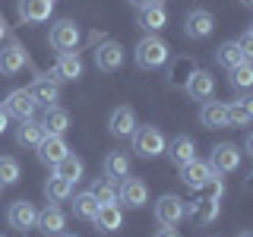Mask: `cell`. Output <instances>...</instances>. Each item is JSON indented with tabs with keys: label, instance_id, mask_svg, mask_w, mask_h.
<instances>
[{
	"label": "cell",
	"instance_id": "6da1fadb",
	"mask_svg": "<svg viewBox=\"0 0 253 237\" xmlns=\"http://www.w3.org/2000/svg\"><path fill=\"white\" fill-rule=\"evenodd\" d=\"M168 57H171V47H168V41H162L158 35H146L136 44V51H133V60H136L139 70H158V67L168 63Z\"/></svg>",
	"mask_w": 253,
	"mask_h": 237
},
{
	"label": "cell",
	"instance_id": "7a4b0ae2",
	"mask_svg": "<svg viewBox=\"0 0 253 237\" xmlns=\"http://www.w3.org/2000/svg\"><path fill=\"white\" fill-rule=\"evenodd\" d=\"M165 133L158 130V126H136L133 130V152H136L139 158H158L165 155Z\"/></svg>",
	"mask_w": 253,
	"mask_h": 237
},
{
	"label": "cell",
	"instance_id": "3957f363",
	"mask_svg": "<svg viewBox=\"0 0 253 237\" xmlns=\"http://www.w3.org/2000/svg\"><path fill=\"white\" fill-rule=\"evenodd\" d=\"M47 44H51L57 54H70V51H76V44H79V26H76L73 19H60V22H54V26H51V35H47Z\"/></svg>",
	"mask_w": 253,
	"mask_h": 237
},
{
	"label": "cell",
	"instance_id": "277c9868",
	"mask_svg": "<svg viewBox=\"0 0 253 237\" xmlns=\"http://www.w3.org/2000/svg\"><path fill=\"white\" fill-rule=\"evenodd\" d=\"M149 202V187L146 180L139 177H124L121 187H117V205H126V209H142Z\"/></svg>",
	"mask_w": 253,
	"mask_h": 237
},
{
	"label": "cell",
	"instance_id": "5b68a950",
	"mask_svg": "<svg viewBox=\"0 0 253 237\" xmlns=\"http://www.w3.org/2000/svg\"><path fill=\"white\" fill-rule=\"evenodd\" d=\"M215 177L218 174L209 168V161H200V158L180 164V180H184V187H190V190H206Z\"/></svg>",
	"mask_w": 253,
	"mask_h": 237
},
{
	"label": "cell",
	"instance_id": "8992f818",
	"mask_svg": "<svg viewBox=\"0 0 253 237\" xmlns=\"http://www.w3.org/2000/svg\"><path fill=\"white\" fill-rule=\"evenodd\" d=\"M209 168L218 174V177H225V174H231L241 168V149L231 146V142H218L215 149H212V158H209Z\"/></svg>",
	"mask_w": 253,
	"mask_h": 237
},
{
	"label": "cell",
	"instance_id": "52a82bcc",
	"mask_svg": "<svg viewBox=\"0 0 253 237\" xmlns=\"http://www.w3.org/2000/svg\"><path fill=\"white\" fill-rule=\"evenodd\" d=\"M3 111H6V117H16V120H32L38 105L29 95V89H13L6 95V101H3Z\"/></svg>",
	"mask_w": 253,
	"mask_h": 237
},
{
	"label": "cell",
	"instance_id": "ba28073f",
	"mask_svg": "<svg viewBox=\"0 0 253 237\" xmlns=\"http://www.w3.org/2000/svg\"><path fill=\"white\" fill-rule=\"evenodd\" d=\"M184 199H180V196H174V193H165L162 199L155 202V221L162 228H174L177 225L180 218H184Z\"/></svg>",
	"mask_w": 253,
	"mask_h": 237
},
{
	"label": "cell",
	"instance_id": "9c48e42d",
	"mask_svg": "<svg viewBox=\"0 0 253 237\" xmlns=\"http://www.w3.org/2000/svg\"><path fill=\"white\" fill-rule=\"evenodd\" d=\"M6 221H10V228L26 234V231H32V228L38 225V209L29 199H16L10 205V212H6Z\"/></svg>",
	"mask_w": 253,
	"mask_h": 237
},
{
	"label": "cell",
	"instance_id": "30bf717a",
	"mask_svg": "<svg viewBox=\"0 0 253 237\" xmlns=\"http://www.w3.org/2000/svg\"><path fill=\"white\" fill-rule=\"evenodd\" d=\"M184 32H187V38H193V41H203V38H209L212 32H215V16L209 10H193L184 19Z\"/></svg>",
	"mask_w": 253,
	"mask_h": 237
},
{
	"label": "cell",
	"instance_id": "8fae6325",
	"mask_svg": "<svg viewBox=\"0 0 253 237\" xmlns=\"http://www.w3.org/2000/svg\"><path fill=\"white\" fill-rule=\"evenodd\" d=\"M136 111H133L130 105H121V108H114L111 111V117H108V130L114 133L117 139H126V136H133V130H136Z\"/></svg>",
	"mask_w": 253,
	"mask_h": 237
},
{
	"label": "cell",
	"instance_id": "7c38bea8",
	"mask_svg": "<svg viewBox=\"0 0 253 237\" xmlns=\"http://www.w3.org/2000/svg\"><path fill=\"white\" fill-rule=\"evenodd\" d=\"M212 92H215V79H212L209 70H193L187 76V95L193 101H209Z\"/></svg>",
	"mask_w": 253,
	"mask_h": 237
},
{
	"label": "cell",
	"instance_id": "4fadbf2b",
	"mask_svg": "<svg viewBox=\"0 0 253 237\" xmlns=\"http://www.w3.org/2000/svg\"><path fill=\"white\" fill-rule=\"evenodd\" d=\"M184 215H190L196 225H212L218 218V196H200L184 209Z\"/></svg>",
	"mask_w": 253,
	"mask_h": 237
},
{
	"label": "cell",
	"instance_id": "5bb4252c",
	"mask_svg": "<svg viewBox=\"0 0 253 237\" xmlns=\"http://www.w3.org/2000/svg\"><path fill=\"white\" fill-rule=\"evenodd\" d=\"M124 63V47L117 41H101L95 47V67L105 70V73H114V70H121Z\"/></svg>",
	"mask_w": 253,
	"mask_h": 237
},
{
	"label": "cell",
	"instance_id": "9a60e30c",
	"mask_svg": "<svg viewBox=\"0 0 253 237\" xmlns=\"http://www.w3.org/2000/svg\"><path fill=\"white\" fill-rule=\"evenodd\" d=\"M26 63H29V57H26V47H22L19 41H10L6 47H0V73L3 76L19 73Z\"/></svg>",
	"mask_w": 253,
	"mask_h": 237
},
{
	"label": "cell",
	"instance_id": "2e32d148",
	"mask_svg": "<svg viewBox=\"0 0 253 237\" xmlns=\"http://www.w3.org/2000/svg\"><path fill=\"white\" fill-rule=\"evenodd\" d=\"M79 76H83V60H79V54H60L57 63H54V70H51V79L54 82H73Z\"/></svg>",
	"mask_w": 253,
	"mask_h": 237
},
{
	"label": "cell",
	"instance_id": "e0dca14e",
	"mask_svg": "<svg viewBox=\"0 0 253 237\" xmlns=\"http://www.w3.org/2000/svg\"><path fill=\"white\" fill-rule=\"evenodd\" d=\"M54 10V0H19L16 3V13H19L22 22H44L51 19Z\"/></svg>",
	"mask_w": 253,
	"mask_h": 237
},
{
	"label": "cell",
	"instance_id": "ac0fdd59",
	"mask_svg": "<svg viewBox=\"0 0 253 237\" xmlns=\"http://www.w3.org/2000/svg\"><path fill=\"white\" fill-rule=\"evenodd\" d=\"M92 221H95L98 231L114 234V231H121V225H124V212H121V205H117V202H108V205H98V212H95Z\"/></svg>",
	"mask_w": 253,
	"mask_h": 237
},
{
	"label": "cell",
	"instance_id": "d6986e66",
	"mask_svg": "<svg viewBox=\"0 0 253 237\" xmlns=\"http://www.w3.org/2000/svg\"><path fill=\"white\" fill-rule=\"evenodd\" d=\"M165 152H168V158L180 168V164H187V161L196 158V142H193V136H174L171 142H165Z\"/></svg>",
	"mask_w": 253,
	"mask_h": 237
},
{
	"label": "cell",
	"instance_id": "ffe728a7",
	"mask_svg": "<svg viewBox=\"0 0 253 237\" xmlns=\"http://www.w3.org/2000/svg\"><path fill=\"white\" fill-rule=\"evenodd\" d=\"M29 95L35 98V105H44V108H51L54 101L60 98V85L54 82L51 76H38L35 82L29 85Z\"/></svg>",
	"mask_w": 253,
	"mask_h": 237
},
{
	"label": "cell",
	"instance_id": "44dd1931",
	"mask_svg": "<svg viewBox=\"0 0 253 237\" xmlns=\"http://www.w3.org/2000/svg\"><path fill=\"white\" fill-rule=\"evenodd\" d=\"M44 136H47V130L35 120V117H32V120H19V126H16V142L26 146V149H38Z\"/></svg>",
	"mask_w": 253,
	"mask_h": 237
},
{
	"label": "cell",
	"instance_id": "7402d4cb",
	"mask_svg": "<svg viewBox=\"0 0 253 237\" xmlns=\"http://www.w3.org/2000/svg\"><path fill=\"white\" fill-rule=\"evenodd\" d=\"M200 123L206 130H221V126H228V105L225 101H206L203 111H200Z\"/></svg>",
	"mask_w": 253,
	"mask_h": 237
},
{
	"label": "cell",
	"instance_id": "603a6c76",
	"mask_svg": "<svg viewBox=\"0 0 253 237\" xmlns=\"http://www.w3.org/2000/svg\"><path fill=\"white\" fill-rule=\"evenodd\" d=\"M101 171H105V177L111 180V184L130 177V155H126V152H108V155H105V164H101Z\"/></svg>",
	"mask_w": 253,
	"mask_h": 237
},
{
	"label": "cell",
	"instance_id": "cb8c5ba5",
	"mask_svg": "<svg viewBox=\"0 0 253 237\" xmlns=\"http://www.w3.org/2000/svg\"><path fill=\"white\" fill-rule=\"evenodd\" d=\"M63 155H70V146H67V139L63 136H47L42 139V146H38V158H42L44 164H57Z\"/></svg>",
	"mask_w": 253,
	"mask_h": 237
},
{
	"label": "cell",
	"instance_id": "d4e9b609",
	"mask_svg": "<svg viewBox=\"0 0 253 237\" xmlns=\"http://www.w3.org/2000/svg\"><path fill=\"white\" fill-rule=\"evenodd\" d=\"M63 225H67V218H63V212L57 209V202H47L42 212H38V231H44V234H60L63 231Z\"/></svg>",
	"mask_w": 253,
	"mask_h": 237
},
{
	"label": "cell",
	"instance_id": "484cf974",
	"mask_svg": "<svg viewBox=\"0 0 253 237\" xmlns=\"http://www.w3.org/2000/svg\"><path fill=\"white\" fill-rule=\"evenodd\" d=\"M168 26V13H165L162 3H152V6H142L139 10V29H146L149 35L152 32H162Z\"/></svg>",
	"mask_w": 253,
	"mask_h": 237
},
{
	"label": "cell",
	"instance_id": "4316f807",
	"mask_svg": "<svg viewBox=\"0 0 253 237\" xmlns=\"http://www.w3.org/2000/svg\"><path fill=\"white\" fill-rule=\"evenodd\" d=\"M42 126L51 136H63V133L70 130V114L63 108H57V105H51V108H44V120H42Z\"/></svg>",
	"mask_w": 253,
	"mask_h": 237
},
{
	"label": "cell",
	"instance_id": "83f0119b",
	"mask_svg": "<svg viewBox=\"0 0 253 237\" xmlns=\"http://www.w3.org/2000/svg\"><path fill=\"white\" fill-rule=\"evenodd\" d=\"M250 120H253V101L247 98V95H241L237 101H231V105H228V123L247 126Z\"/></svg>",
	"mask_w": 253,
	"mask_h": 237
},
{
	"label": "cell",
	"instance_id": "f1b7e54d",
	"mask_svg": "<svg viewBox=\"0 0 253 237\" xmlns=\"http://www.w3.org/2000/svg\"><path fill=\"white\" fill-rule=\"evenodd\" d=\"M83 171H85V164H83V158H76V155H63L57 164H54V174L57 177H63V180H79L83 177Z\"/></svg>",
	"mask_w": 253,
	"mask_h": 237
},
{
	"label": "cell",
	"instance_id": "f546056e",
	"mask_svg": "<svg viewBox=\"0 0 253 237\" xmlns=\"http://www.w3.org/2000/svg\"><path fill=\"white\" fill-rule=\"evenodd\" d=\"M70 193H73V184L57 177V174L44 180V199L47 202H63V199H70Z\"/></svg>",
	"mask_w": 253,
	"mask_h": 237
},
{
	"label": "cell",
	"instance_id": "4dcf8cb0",
	"mask_svg": "<svg viewBox=\"0 0 253 237\" xmlns=\"http://www.w3.org/2000/svg\"><path fill=\"white\" fill-rule=\"evenodd\" d=\"M228 73H231V85H234L237 92H247L250 85H253V63L250 60H241L237 67L228 70Z\"/></svg>",
	"mask_w": 253,
	"mask_h": 237
},
{
	"label": "cell",
	"instance_id": "1f68e13d",
	"mask_svg": "<svg viewBox=\"0 0 253 237\" xmlns=\"http://www.w3.org/2000/svg\"><path fill=\"white\" fill-rule=\"evenodd\" d=\"M215 60H218L225 70H231V67H237L241 60H247V57L241 54L237 41H225V44H218V47H215Z\"/></svg>",
	"mask_w": 253,
	"mask_h": 237
},
{
	"label": "cell",
	"instance_id": "d6a6232c",
	"mask_svg": "<svg viewBox=\"0 0 253 237\" xmlns=\"http://www.w3.org/2000/svg\"><path fill=\"white\" fill-rule=\"evenodd\" d=\"M95 212H98V199L92 196V190H85V193H79L73 199V215L76 218H95Z\"/></svg>",
	"mask_w": 253,
	"mask_h": 237
},
{
	"label": "cell",
	"instance_id": "836d02e7",
	"mask_svg": "<svg viewBox=\"0 0 253 237\" xmlns=\"http://www.w3.org/2000/svg\"><path fill=\"white\" fill-rule=\"evenodd\" d=\"M19 177H22L19 161L10 158V155H0V187H13Z\"/></svg>",
	"mask_w": 253,
	"mask_h": 237
},
{
	"label": "cell",
	"instance_id": "e575fe53",
	"mask_svg": "<svg viewBox=\"0 0 253 237\" xmlns=\"http://www.w3.org/2000/svg\"><path fill=\"white\" fill-rule=\"evenodd\" d=\"M92 196L98 199V205L117 202V187L111 184V180H95V187H92Z\"/></svg>",
	"mask_w": 253,
	"mask_h": 237
},
{
	"label": "cell",
	"instance_id": "d590c367",
	"mask_svg": "<svg viewBox=\"0 0 253 237\" xmlns=\"http://www.w3.org/2000/svg\"><path fill=\"white\" fill-rule=\"evenodd\" d=\"M237 47H241V54L250 60V54H253V29H247L241 38H237Z\"/></svg>",
	"mask_w": 253,
	"mask_h": 237
},
{
	"label": "cell",
	"instance_id": "8d00e7d4",
	"mask_svg": "<svg viewBox=\"0 0 253 237\" xmlns=\"http://www.w3.org/2000/svg\"><path fill=\"white\" fill-rule=\"evenodd\" d=\"M136 10H142V6H152V3H162V0H130Z\"/></svg>",
	"mask_w": 253,
	"mask_h": 237
},
{
	"label": "cell",
	"instance_id": "74e56055",
	"mask_svg": "<svg viewBox=\"0 0 253 237\" xmlns=\"http://www.w3.org/2000/svg\"><path fill=\"white\" fill-rule=\"evenodd\" d=\"M155 237H180L177 231H174V228H162V231H158Z\"/></svg>",
	"mask_w": 253,
	"mask_h": 237
},
{
	"label": "cell",
	"instance_id": "f35d334b",
	"mask_svg": "<svg viewBox=\"0 0 253 237\" xmlns=\"http://www.w3.org/2000/svg\"><path fill=\"white\" fill-rule=\"evenodd\" d=\"M6 123H10V117H6V111H3V108H0V133H3V130H6Z\"/></svg>",
	"mask_w": 253,
	"mask_h": 237
},
{
	"label": "cell",
	"instance_id": "ab89813d",
	"mask_svg": "<svg viewBox=\"0 0 253 237\" xmlns=\"http://www.w3.org/2000/svg\"><path fill=\"white\" fill-rule=\"evenodd\" d=\"M3 38H6V22L0 19V41H3Z\"/></svg>",
	"mask_w": 253,
	"mask_h": 237
},
{
	"label": "cell",
	"instance_id": "60d3db41",
	"mask_svg": "<svg viewBox=\"0 0 253 237\" xmlns=\"http://www.w3.org/2000/svg\"><path fill=\"white\" fill-rule=\"evenodd\" d=\"M237 237H253V234H250V231H241V234H237Z\"/></svg>",
	"mask_w": 253,
	"mask_h": 237
},
{
	"label": "cell",
	"instance_id": "b9f144b4",
	"mask_svg": "<svg viewBox=\"0 0 253 237\" xmlns=\"http://www.w3.org/2000/svg\"><path fill=\"white\" fill-rule=\"evenodd\" d=\"M241 3H244V6H250V3H253V0H241Z\"/></svg>",
	"mask_w": 253,
	"mask_h": 237
},
{
	"label": "cell",
	"instance_id": "7bdbcfd3",
	"mask_svg": "<svg viewBox=\"0 0 253 237\" xmlns=\"http://www.w3.org/2000/svg\"><path fill=\"white\" fill-rule=\"evenodd\" d=\"M63 237H67V234H63Z\"/></svg>",
	"mask_w": 253,
	"mask_h": 237
},
{
	"label": "cell",
	"instance_id": "ee69618b",
	"mask_svg": "<svg viewBox=\"0 0 253 237\" xmlns=\"http://www.w3.org/2000/svg\"><path fill=\"white\" fill-rule=\"evenodd\" d=\"M0 190H3V187H0Z\"/></svg>",
	"mask_w": 253,
	"mask_h": 237
}]
</instances>
